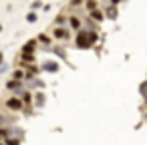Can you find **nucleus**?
Returning a JSON list of instances; mask_svg holds the SVG:
<instances>
[{"label": "nucleus", "mask_w": 147, "mask_h": 145, "mask_svg": "<svg viewBox=\"0 0 147 145\" xmlns=\"http://www.w3.org/2000/svg\"><path fill=\"white\" fill-rule=\"evenodd\" d=\"M75 45L79 47V49H91L93 47V42H91V38H89V30H79L77 32V36H75Z\"/></svg>", "instance_id": "nucleus-1"}, {"label": "nucleus", "mask_w": 147, "mask_h": 145, "mask_svg": "<svg viewBox=\"0 0 147 145\" xmlns=\"http://www.w3.org/2000/svg\"><path fill=\"white\" fill-rule=\"evenodd\" d=\"M4 107L8 109V111H12V113H18V111H24V103L20 101V97H16V95H12V97H8L6 101H4Z\"/></svg>", "instance_id": "nucleus-2"}, {"label": "nucleus", "mask_w": 147, "mask_h": 145, "mask_svg": "<svg viewBox=\"0 0 147 145\" xmlns=\"http://www.w3.org/2000/svg\"><path fill=\"white\" fill-rule=\"evenodd\" d=\"M53 38L55 40H69L71 38V28H67V26H55L53 28Z\"/></svg>", "instance_id": "nucleus-3"}, {"label": "nucleus", "mask_w": 147, "mask_h": 145, "mask_svg": "<svg viewBox=\"0 0 147 145\" xmlns=\"http://www.w3.org/2000/svg\"><path fill=\"white\" fill-rule=\"evenodd\" d=\"M67 24H69L71 30L79 32V30L83 28V18H81L79 14H69V16H67Z\"/></svg>", "instance_id": "nucleus-4"}, {"label": "nucleus", "mask_w": 147, "mask_h": 145, "mask_svg": "<svg viewBox=\"0 0 147 145\" xmlns=\"http://www.w3.org/2000/svg\"><path fill=\"white\" fill-rule=\"evenodd\" d=\"M103 14H105V18H109V20H115V18L119 16V10H117V6H113V4H109V6H105V10H103Z\"/></svg>", "instance_id": "nucleus-5"}, {"label": "nucleus", "mask_w": 147, "mask_h": 145, "mask_svg": "<svg viewBox=\"0 0 147 145\" xmlns=\"http://www.w3.org/2000/svg\"><path fill=\"white\" fill-rule=\"evenodd\" d=\"M89 18H91L93 22H97V24H99V22H103V20H105L103 8H95V10H91V12H89Z\"/></svg>", "instance_id": "nucleus-6"}, {"label": "nucleus", "mask_w": 147, "mask_h": 145, "mask_svg": "<svg viewBox=\"0 0 147 145\" xmlns=\"http://www.w3.org/2000/svg\"><path fill=\"white\" fill-rule=\"evenodd\" d=\"M36 47H38V42H36V38H30V40H26V42L22 45V51H20V53H32V55H34V51H36Z\"/></svg>", "instance_id": "nucleus-7"}, {"label": "nucleus", "mask_w": 147, "mask_h": 145, "mask_svg": "<svg viewBox=\"0 0 147 145\" xmlns=\"http://www.w3.org/2000/svg\"><path fill=\"white\" fill-rule=\"evenodd\" d=\"M40 71H47V73H59V63H57V61H47V63H42Z\"/></svg>", "instance_id": "nucleus-8"}, {"label": "nucleus", "mask_w": 147, "mask_h": 145, "mask_svg": "<svg viewBox=\"0 0 147 145\" xmlns=\"http://www.w3.org/2000/svg\"><path fill=\"white\" fill-rule=\"evenodd\" d=\"M20 101L24 103V109L28 111V107L32 105V93H30L28 89H24V91H22V95H20Z\"/></svg>", "instance_id": "nucleus-9"}, {"label": "nucleus", "mask_w": 147, "mask_h": 145, "mask_svg": "<svg viewBox=\"0 0 147 145\" xmlns=\"http://www.w3.org/2000/svg\"><path fill=\"white\" fill-rule=\"evenodd\" d=\"M18 61H20V65H34V55L32 53H20Z\"/></svg>", "instance_id": "nucleus-10"}, {"label": "nucleus", "mask_w": 147, "mask_h": 145, "mask_svg": "<svg viewBox=\"0 0 147 145\" xmlns=\"http://www.w3.org/2000/svg\"><path fill=\"white\" fill-rule=\"evenodd\" d=\"M83 6L87 8V12H91V10L99 8V0H85V2H83Z\"/></svg>", "instance_id": "nucleus-11"}, {"label": "nucleus", "mask_w": 147, "mask_h": 145, "mask_svg": "<svg viewBox=\"0 0 147 145\" xmlns=\"http://www.w3.org/2000/svg\"><path fill=\"white\" fill-rule=\"evenodd\" d=\"M36 42L38 45H45V47H51V36L49 34H38L36 36Z\"/></svg>", "instance_id": "nucleus-12"}, {"label": "nucleus", "mask_w": 147, "mask_h": 145, "mask_svg": "<svg viewBox=\"0 0 147 145\" xmlns=\"http://www.w3.org/2000/svg\"><path fill=\"white\" fill-rule=\"evenodd\" d=\"M32 99H34V105L36 107H42L45 105V93H34Z\"/></svg>", "instance_id": "nucleus-13"}, {"label": "nucleus", "mask_w": 147, "mask_h": 145, "mask_svg": "<svg viewBox=\"0 0 147 145\" xmlns=\"http://www.w3.org/2000/svg\"><path fill=\"white\" fill-rule=\"evenodd\" d=\"M12 79L14 81H24V69H14V73H12Z\"/></svg>", "instance_id": "nucleus-14"}, {"label": "nucleus", "mask_w": 147, "mask_h": 145, "mask_svg": "<svg viewBox=\"0 0 147 145\" xmlns=\"http://www.w3.org/2000/svg\"><path fill=\"white\" fill-rule=\"evenodd\" d=\"M65 24H67V14L61 12V14L57 16V20H55V26H65Z\"/></svg>", "instance_id": "nucleus-15"}, {"label": "nucleus", "mask_w": 147, "mask_h": 145, "mask_svg": "<svg viewBox=\"0 0 147 145\" xmlns=\"http://www.w3.org/2000/svg\"><path fill=\"white\" fill-rule=\"evenodd\" d=\"M4 145H20V139H16V137H6V139H4Z\"/></svg>", "instance_id": "nucleus-16"}, {"label": "nucleus", "mask_w": 147, "mask_h": 145, "mask_svg": "<svg viewBox=\"0 0 147 145\" xmlns=\"http://www.w3.org/2000/svg\"><path fill=\"white\" fill-rule=\"evenodd\" d=\"M36 18H38V16H36V12H32V10L26 14V20H28V22H36Z\"/></svg>", "instance_id": "nucleus-17"}, {"label": "nucleus", "mask_w": 147, "mask_h": 145, "mask_svg": "<svg viewBox=\"0 0 147 145\" xmlns=\"http://www.w3.org/2000/svg\"><path fill=\"white\" fill-rule=\"evenodd\" d=\"M51 51H53L55 55H59L61 59H67V55H65V51H63V49H59V47H57V49H51Z\"/></svg>", "instance_id": "nucleus-18"}, {"label": "nucleus", "mask_w": 147, "mask_h": 145, "mask_svg": "<svg viewBox=\"0 0 147 145\" xmlns=\"http://www.w3.org/2000/svg\"><path fill=\"white\" fill-rule=\"evenodd\" d=\"M83 2H85V0H71V8H79V6H83Z\"/></svg>", "instance_id": "nucleus-19"}, {"label": "nucleus", "mask_w": 147, "mask_h": 145, "mask_svg": "<svg viewBox=\"0 0 147 145\" xmlns=\"http://www.w3.org/2000/svg\"><path fill=\"white\" fill-rule=\"evenodd\" d=\"M139 93H141L143 97H147V81H145V83H141V87H139Z\"/></svg>", "instance_id": "nucleus-20"}, {"label": "nucleus", "mask_w": 147, "mask_h": 145, "mask_svg": "<svg viewBox=\"0 0 147 145\" xmlns=\"http://www.w3.org/2000/svg\"><path fill=\"white\" fill-rule=\"evenodd\" d=\"M40 6H42V2H38V0H36V2H32V6H30V8H32V12H34V10H36V8H40Z\"/></svg>", "instance_id": "nucleus-21"}, {"label": "nucleus", "mask_w": 147, "mask_h": 145, "mask_svg": "<svg viewBox=\"0 0 147 145\" xmlns=\"http://www.w3.org/2000/svg\"><path fill=\"white\" fill-rule=\"evenodd\" d=\"M8 123H10V121H8V119H4V117H2V115H0V127H4V125H8Z\"/></svg>", "instance_id": "nucleus-22"}, {"label": "nucleus", "mask_w": 147, "mask_h": 145, "mask_svg": "<svg viewBox=\"0 0 147 145\" xmlns=\"http://www.w3.org/2000/svg\"><path fill=\"white\" fill-rule=\"evenodd\" d=\"M123 2V0H109V4H113V6H119Z\"/></svg>", "instance_id": "nucleus-23"}, {"label": "nucleus", "mask_w": 147, "mask_h": 145, "mask_svg": "<svg viewBox=\"0 0 147 145\" xmlns=\"http://www.w3.org/2000/svg\"><path fill=\"white\" fill-rule=\"evenodd\" d=\"M2 63H4V55L0 53V67H2Z\"/></svg>", "instance_id": "nucleus-24"}, {"label": "nucleus", "mask_w": 147, "mask_h": 145, "mask_svg": "<svg viewBox=\"0 0 147 145\" xmlns=\"http://www.w3.org/2000/svg\"><path fill=\"white\" fill-rule=\"evenodd\" d=\"M143 99H145V107H147V97H143Z\"/></svg>", "instance_id": "nucleus-25"}, {"label": "nucleus", "mask_w": 147, "mask_h": 145, "mask_svg": "<svg viewBox=\"0 0 147 145\" xmlns=\"http://www.w3.org/2000/svg\"><path fill=\"white\" fill-rule=\"evenodd\" d=\"M0 32H2V24H0Z\"/></svg>", "instance_id": "nucleus-26"}, {"label": "nucleus", "mask_w": 147, "mask_h": 145, "mask_svg": "<svg viewBox=\"0 0 147 145\" xmlns=\"http://www.w3.org/2000/svg\"><path fill=\"white\" fill-rule=\"evenodd\" d=\"M0 145H4V141H0Z\"/></svg>", "instance_id": "nucleus-27"}, {"label": "nucleus", "mask_w": 147, "mask_h": 145, "mask_svg": "<svg viewBox=\"0 0 147 145\" xmlns=\"http://www.w3.org/2000/svg\"><path fill=\"white\" fill-rule=\"evenodd\" d=\"M145 119H147V113H145Z\"/></svg>", "instance_id": "nucleus-28"}]
</instances>
